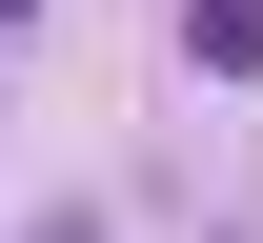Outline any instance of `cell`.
<instances>
[{"label":"cell","mask_w":263,"mask_h":243,"mask_svg":"<svg viewBox=\"0 0 263 243\" xmlns=\"http://www.w3.org/2000/svg\"><path fill=\"white\" fill-rule=\"evenodd\" d=\"M0 21H21V0H0Z\"/></svg>","instance_id":"1"}]
</instances>
